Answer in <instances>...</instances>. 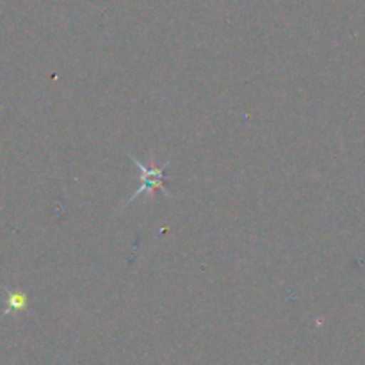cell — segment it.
Returning a JSON list of instances; mask_svg holds the SVG:
<instances>
[{"label": "cell", "instance_id": "1", "mask_svg": "<svg viewBox=\"0 0 365 365\" xmlns=\"http://www.w3.org/2000/svg\"><path fill=\"white\" fill-rule=\"evenodd\" d=\"M128 157H130V160L135 164V168H138L139 182H141V184H139L138 191H135L134 195H132V198L128 200L127 203L134 202V200H138L141 195H150V192H153V191H155V189H163V191L166 192L168 196H171V192L168 191L166 185L163 184L164 170H166V168H168V163L164 164V168H157L153 163L150 164V166H145V164H143L141 160L135 159L134 155H128Z\"/></svg>", "mask_w": 365, "mask_h": 365}]
</instances>
